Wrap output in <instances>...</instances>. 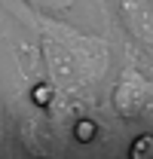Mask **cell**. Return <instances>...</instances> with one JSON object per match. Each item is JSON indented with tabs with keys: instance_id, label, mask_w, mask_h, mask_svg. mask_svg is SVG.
<instances>
[{
	"instance_id": "1",
	"label": "cell",
	"mask_w": 153,
	"mask_h": 159,
	"mask_svg": "<svg viewBox=\"0 0 153 159\" xmlns=\"http://www.w3.org/2000/svg\"><path fill=\"white\" fill-rule=\"evenodd\" d=\"M153 104V86L141 77L138 70H126L119 83L114 86V107L119 116H141L147 107Z\"/></svg>"
},
{
	"instance_id": "2",
	"label": "cell",
	"mask_w": 153,
	"mask_h": 159,
	"mask_svg": "<svg viewBox=\"0 0 153 159\" xmlns=\"http://www.w3.org/2000/svg\"><path fill=\"white\" fill-rule=\"evenodd\" d=\"M114 3L126 31L147 52H153V3L150 0H114Z\"/></svg>"
},
{
	"instance_id": "3",
	"label": "cell",
	"mask_w": 153,
	"mask_h": 159,
	"mask_svg": "<svg viewBox=\"0 0 153 159\" xmlns=\"http://www.w3.org/2000/svg\"><path fill=\"white\" fill-rule=\"evenodd\" d=\"M25 3L34 9H43V12H67L76 0H25Z\"/></svg>"
},
{
	"instance_id": "4",
	"label": "cell",
	"mask_w": 153,
	"mask_h": 159,
	"mask_svg": "<svg viewBox=\"0 0 153 159\" xmlns=\"http://www.w3.org/2000/svg\"><path fill=\"white\" fill-rule=\"evenodd\" d=\"M129 156H135V159H147V156H153V135H141V138L129 147Z\"/></svg>"
},
{
	"instance_id": "5",
	"label": "cell",
	"mask_w": 153,
	"mask_h": 159,
	"mask_svg": "<svg viewBox=\"0 0 153 159\" xmlns=\"http://www.w3.org/2000/svg\"><path fill=\"white\" fill-rule=\"evenodd\" d=\"M92 135H95V125L92 122H76V138L80 141H92Z\"/></svg>"
},
{
	"instance_id": "6",
	"label": "cell",
	"mask_w": 153,
	"mask_h": 159,
	"mask_svg": "<svg viewBox=\"0 0 153 159\" xmlns=\"http://www.w3.org/2000/svg\"><path fill=\"white\" fill-rule=\"evenodd\" d=\"M0 129H3V107H0Z\"/></svg>"
},
{
	"instance_id": "7",
	"label": "cell",
	"mask_w": 153,
	"mask_h": 159,
	"mask_svg": "<svg viewBox=\"0 0 153 159\" xmlns=\"http://www.w3.org/2000/svg\"><path fill=\"white\" fill-rule=\"evenodd\" d=\"M150 3H153V0H150Z\"/></svg>"
}]
</instances>
